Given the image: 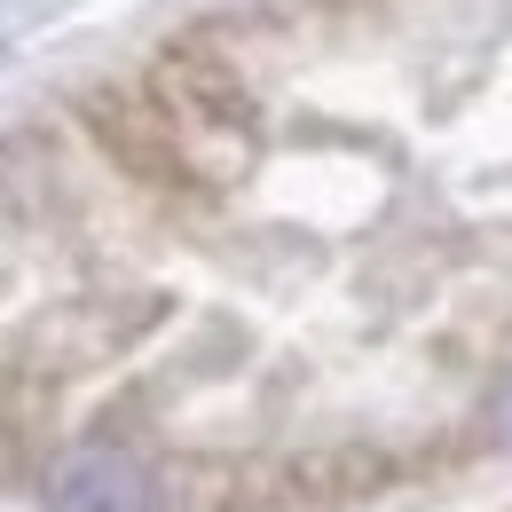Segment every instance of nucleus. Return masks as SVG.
I'll list each match as a JSON object with an SVG mask.
<instances>
[{"label":"nucleus","instance_id":"nucleus-1","mask_svg":"<svg viewBox=\"0 0 512 512\" xmlns=\"http://www.w3.org/2000/svg\"><path fill=\"white\" fill-rule=\"evenodd\" d=\"M48 512H158V473L127 449L95 442L48 465Z\"/></svg>","mask_w":512,"mask_h":512},{"label":"nucleus","instance_id":"nucleus-2","mask_svg":"<svg viewBox=\"0 0 512 512\" xmlns=\"http://www.w3.org/2000/svg\"><path fill=\"white\" fill-rule=\"evenodd\" d=\"M489 418H497V434H505V442H512V379L497 386V394H489Z\"/></svg>","mask_w":512,"mask_h":512}]
</instances>
